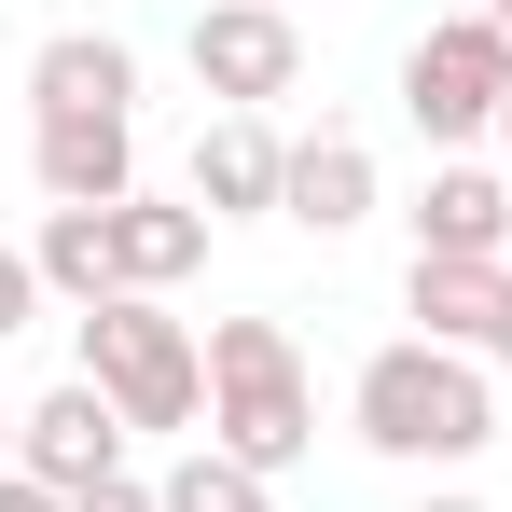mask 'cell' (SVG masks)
<instances>
[{
  "mask_svg": "<svg viewBox=\"0 0 512 512\" xmlns=\"http://www.w3.org/2000/svg\"><path fill=\"white\" fill-rule=\"evenodd\" d=\"M346 429L374 443V457H402V471H457V457H485L499 443V374L485 360H457V346H374L360 360V388H346Z\"/></svg>",
  "mask_w": 512,
  "mask_h": 512,
  "instance_id": "6da1fadb",
  "label": "cell"
},
{
  "mask_svg": "<svg viewBox=\"0 0 512 512\" xmlns=\"http://www.w3.org/2000/svg\"><path fill=\"white\" fill-rule=\"evenodd\" d=\"M208 443L250 457L263 485L319 457V388H305V346L277 319H208Z\"/></svg>",
  "mask_w": 512,
  "mask_h": 512,
  "instance_id": "7a4b0ae2",
  "label": "cell"
},
{
  "mask_svg": "<svg viewBox=\"0 0 512 512\" xmlns=\"http://www.w3.org/2000/svg\"><path fill=\"white\" fill-rule=\"evenodd\" d=\"M70 333H84V388H111L125 429H194L208 416V346L180 333L153 291H111V305H84Z\"/></svg>",
  "mask_w": 512,
  "mask_h": 512,
  "instance_id": "3957f363",
  "label": "cell"
},
{
  "mask_svg": "<svg viewBox=\"0 0 512 512\" xmlns=\"http://www.w3.org/2000/svg\"><path fill=\"white\" fill-rule=\"evenodd\" d=\"M499 97H512V28L485 14V0L402 42V111H416V139H443V153L499 139Z\"/></svg>",
  "mask_w": 512,
  "mask_h": 512,
  "instance_id": "277c9868",
  "label": "cell"
},
{
  "mask_svg": "<svg viewBox=\"0 0 512 512\" xmlns=\"http://www.w3.org/2000/svg\"><path fill=\"white\" fill-rule=\"evenodd\" d=\"M180 56H194V84L222 97V111H277V97H305V28L263 14V0H208V14L180 28Z\"/></svg>",
  "mask_w": 512,
  "mask_h": 512,
  "instance_id": "5b68a950",
  "label": "cell"
},
{
  "mask_svg": "<svg viewBox=\"0 0 512 512\" xmlns=\"http://www.w3.org/2000/svg\"><path fill=\"white\" fill-rule=\"evenodd\" d=\"M14 471L28 485H56V499H84V485H111L125 471V416H111V388H42L28 416H14Z\"/></svg>",
  "mask_w": 512,
  "mask_h": 512,
  "instance_id": "8992f818",
  "label": "cell"
},
{
  "mask_svg": "<svg viewBox=\"0 0 512 512\" xmlns=\"http://www.w3.org/2000/svg\"><path fill=\"white\" fill-rule=\"evenodd\" d=\"M28 180H42V208H125L139 194V125L125 111H56V125H28Z\"/></svg>",
  "mask_w": 512,
  "mask_h": 512,
  "instance_id": "52a82bcc",
  "label": "cell"
},
{
  "mask_svg": "<svg viewBox=\"0 0 512 512\" xmlns=\"http://www.w3.org/2000/svg\"><path fill=\"white\" fill-rule=\"evenodd\" d=\"M416 250L429 263H512V180L471 167V153H443L416 194Z\"/></svg>",
  "mask_w": 512,
  "mask_h": 512,
  "instance_id": "ba28073f",
  "label": "cell"
},
{
  "mask_svg": "<svg viewBox=\"0 0 512 512\" xmlns=\"http://www.w3.org/2000/svg\"><path fill=\"white\" fill-rule=\"evenodd\" d=\"M56 111H125V125H139V56H125L111 28H56V42L28 56V125H56Z\"/></svg>",
  "mask_w": 512,
  "mask_h": 512,
  "instance_id": "9c48e42d",
  "label": "cell"
},
{
  "mask_svg": "<svg viewBox=\"0 0 512 512\" xmlns=\"http://www.w3.org/2000/svg\"><path fill=\"white\" fill-rule=\"evenodd\" d=\"M277 180H291V139H277L263 111H222V125L194 139V208H208V222H250V208H277Z\"/></svg>",
  "mask_w": 512,
  "mask_h": 512,
  "instance_id": "30bf717a",
  "label": "cell"
},
{
  "mask_svg": "<svg viewBox=\"0 0 512 512\" xmlns=\"http://www.w3.org/2000/svg\"><path fill=\"white\" fill-rule=\"evenodd\" d=\"M277 222H305V236H360L374 222V153L319 125V139H291V180H277Z\"/></svg>",
  "mask_w": 512,
  "mask_h": 512,
  "instance_id": "8fae6325",
  "label": "cell"
},
{
  "mask_svg": "<svg viewBox=\"0 0 512 512\" xmlns=\"http://www.w3.org/2000/svg\"><path fill=\"white\" fill-rule=\"evenodd\" d=\"M499 305H512V263H429L416 250V277H402V319H416L429 346H457V360L499 346Z\"/></svg>",
  "mask_w": 512,
  "mask_h": 512,
  "instance_id": "7c38bea8",
  "label": "cell"
},
{
  "mask_svg": "<svg viewBox=\"0 0 512 512\" xmlns=\"http://www.w3.org/2000/svg\"><path fill=\"white\" fill-rule=\"evenodd\" d=\"M111 263H125V291H153V305H167L180 277H194V263H208V208H194V194H125V208H111Z\"/></svg>",
  "mask_w": 512,
  "mask_h": 512,
  "instance_id": "4fadbf2b",
  "label": "cell"
},
{
  "mask_svg": "<svg viewBox=\"0 0 512 512\" xmlns=\"http://www.w3.org/2000/svg\"><path fill=\"white\" fill-rule=\"evenodd\" d=\"M28 263H42L56 305H111V291H125V263H111V208H42Z\"/></svg>",
  "mask_w": 512,
  "mask_h": 512,
  "instance_id": "5bb4252c",
  "label": "cell"
},
{
  "mask_svg": "<svg viewBox=\"0 0 512 512\" xmlns=\"http://www.w3.org/2000/svg\"><path fill=\"white\" fill-rule=\"evenodd\" d=\"M153 499H167V512H277V485H263L250 457H222V443H194V457H180V471L153 485Z\"/></svg>",
  "mask_w": 512,
  "mask_h": 512,
  "instance_id": "9a60e30c",
  "label": "cell"
},
{
  "mask_svg": "<svg viewBox=\"0 0 512 512\" xmlns=\"http://www.w3.org/2000/svg\"><path fill=\"white\" fill-rule=\"evenodd\" d=\"M42 305H56V291H42V263H28V250H0V333H28Z\"/></svg>",
  "mask_w": 512,
  "mask_h": 512,
  "instance_id": "2e32d148",
  "label": "cell"
},
{
  "mask_svg": "<svg viewBox=\"0 0 512 512\" xmlns=\"http://www.w3.org/2000/svg\"><path fill=\"white\" fill-rule=\"evenodd\" d=\"M70 512H167V499H153L139 471H111V485H84V499H70Z\"/></svg>",
  "mask_w": 512,
  "mask_h": 512,
  "instance_id": "e0dca14e",
  "label": "cell"
},
{
  "mask_svg": "<svg viewBox=\"0 0 512 512\" xmlns=\"http://www.w3.org/2000/svg\"><path fill=\"white\" fill-rule=\"evenodd\" d=\"M0 512H70L56 485H28V471H0Z\"/></svg>",
  "mask_w": 512,
  "mask_h": 512,
  "instance_id": "ac0fdd59",
  "label": "cell"
},
{
  "mask_svg": "<svg viewBox=\"0 0 512 512\" xmlns=\"http://www.w3.org/2000/svg\"><path fill=\"white\" fill-rule=\"evenodd\" d=\"M485 374H512V305H499V346H485Z\"/></svg>",
  "mask_w": 512,
  "mask_h": 512,
  "instance_id": "d6986e66",
  "label": "cell"
},
{
  "mask_svg": "<svg viewBox=\"0 0 512 512\" xmlns=\"http://www.w3.org/2000/svg\"><path fill=\"white\" fill-rule=\"evenodd\" d=\"M416 512H485V499H416Z\"/></svg>",
  "mask_w": 512,
  "mask_h": 512,
  "instance_id": "ffe728a7",
  "label": "cell"
},
{
  "mask_svg": "<svg viewBox=\"0 0 512 512\" xmlns=\"http://www.w3.org/2000/svg\"><path fill=\"white\" fill-rule=\"evenodd\" d=\"M499 153H512V97H499Z\"/></svg>",
  "mask_w": 512,
  "mask_h": 512,
  "instance_id": "44dd1931",
  "label": "cell"
},
{
  "mask_svg": "<svg viewBox=\"0 0 512 512\" xmlns=\"http://www.w3.org/2000/svg\"><path fill=\"white\" fill-rule=\"evenodd\" d=\"M263 14H305V0H263Z\"/></svg>",
  "mask_w": 512,
  "mask_h": 512,
  "instance_id": "7402d4cb",
  "label": "cell"
},
{
  "mask_svg": "<svg viewBox=\"0 0 512 512\" xmlns=\"http://www.w3.org/2000/svg\"><path fill=\"white\" fill-rule=\"evenodd\" d=\"M485 14H499V28H512V0H485Z\"/></svg>",
  "mask_w": 512,
  "mask_h": 512,
  "instance_id": "603a6c76",
  "label": "cell"
}]
</instances>
